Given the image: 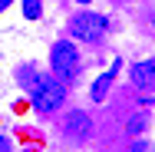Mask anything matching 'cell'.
Segmentation results:
<instances>
[{"instance_id":"obj_1","label":"cell","mask_w":155,"mask_h":152,"mask_svg":"<svg viewBox=\"0 0 155 152\" xmlns=\"http://www.w3.org/2000/svg\"><path fill=\"white\" fill-rule=\"evenodd\" d=\"M30 99L40 113H56L66 99V86L50 73V76H33L30 73Z\"/></svg>"},{"instance_id":"obj_2","label":"cell","mask_w":155,"mask_h":152,"mask_svg":"<svg viewBox=\"0 0 155 152\" xmlns=\"http://www.w3.org/2000/svg\"><path fill=\"white\" fill-rule=\"evenodd\" d=\"M50 73L60 83H73L79 76V50L73 46V40H56L50 50Z\"/></svg>"},{"instance_id":"obj_3","label":"cell","mask_w":155,"mask_h":152,"mask_svg":"<svg viewBox=\"0 0 155 152\" xmlns=\"http://www.w3.org/2000/svg\"><path fill=\"white\" fill-rule=\"evenodd\" d=\"M106 17L102 13H96V10H83V13H76L73 17V33L79 36V40H86V43H96L102 33H106Z\"/></svg>"},{"instance_id":"obj_4","label":"cell","mask_w":155,"mask_h":152,"mask_svg":"<svg viewBox=\"0 0 155 152\" xmlns=\"http://www.w3.org/2000/svg\"><path fill=\"white\" fill-rule=\"evenodd\" d=\"M63 132H66L69 139H86V136L93 132V122H89V116H86L83 109H73V113H66V119H63Z\"/></svg>"},{"instance_id":"obj_5","label":"cell","mask_w":155,"mask_h":152,"mask_svg":"<svg viewBox=\"0 0 155 152\" xmlns=\"http://www.w3.org/2000/svg\"><path fill=\"white\" fill-rule=\"evenodd\" d=\"M132 83L145 93H155V63L152 60H142L132 66Z\"/></svg>"},{"instance_id":"obj_6","label":"cell","mask_w":155,"mask_h":152,"mask_svg":"<svg viewBox=\"0 0 155 152\" xmlns=\"http://www.w3.org/2000/svg\"><path fill=\"white\" fill-rule=\"evenodd\" d=\"M116 69H119V63H112V69H109V73H102V76L93 83V93H89V96H93V103H102V99H106V93H109V86H112Z\"/></svg>"},{"instance_id":"obj_7","label":"cell","mask_w":155,"mask_h":152,"mask_svg":"<svg viewBox=\"0 0 155 152\" xmlns=\"http://www.w3.org/2000/svg\"><path fill=\"white\" fill-rule=\"evenodd\" d=\"M145 126H149V113H139V116H132V119H129L125 132H129V136H139V132H145Z\"/></svg>"},{"instance_id":"obj_8","label":"cell","mask_w":155,"mask_h":152,"mask_svg":"<svg viewBox=\"0 0 155 152\" xmlns=\"http://www.w3.org/2000/svg\"><path fill=\"white\" fill-rule=\"evenodd\" d=\"M23 17L27 20H36L40 17V0H23Z\"/></svg>"},{"instance_id":"obj_9","label":"cell","mask_w":155,"mask_h":152,"mask_svg":"<svg viewBox=\"0 0 155 152\" xmlns=\"http://www.w3.org/2000/svg\"><path fill=\"white\" fill-rule=\"evenodd\" d=\"M132 152H155V146L149 139H132Z\"/></svg>"},{"instance_id":"obj_10","label":"cell","mask_w":155,"mask_h":152,"mask_svg":"<svg viewBox=\"0 0 155 152\" xmlns=\"http://www.w3.org/2000/svg\"><path fill=\"white\" fill-rule=\"evenodd\" d=\"M0 152H7V139H0Z\"/></svg>"},{"instance_id":"obj_11","label":"cell","mask_w":155,"mask_h":152,"mask_svg":"<svg viewBox=\"0 0 155 152\" xmlns=\"http://www.w3.org/2000/svg\"><path fill=\"white\" fill-rule=\"evenodd\" d=\"M3 7H10V0H0V10H3Z\"/></svg>"},{"instance_id":"obj_12","label":"cell","mask_w":155,"mask_h":152,"mask_svg":"<svg viewBox=\"0 0 155 152\" xmlns=\"http://www.w3.org/2000/svg\"><path fill=\"white\" fill-rule=\"evenodd\" d=\"M76 3H89V0H76Z\"/></svg>"}]
</instances>
